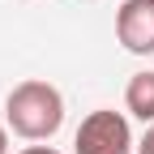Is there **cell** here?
Instances as JSON below:
<instances>
[{"instance_id": "7", "label": "cell", "mask_w": 154, "mask_h": 154, "mask_svg": "<svg viewBox=\"0 0 154 154\" xmlns=\"http://www.w3.org/2000/svg\"><path fill=\"white\" fill-rule=\"evenodd\" d=\"M0 154H9V133L0 128Z\"/></svg>"}, {"instance_id": "4", "label": "cell", "mask_w": 154, "mask_h": 154, "mask_svg": "<svg viewBox=\"0 0 154 154\" xmlns=\"http://www.w3.org/2000/svg\"><path fill=\"white\" fill-rule=\"evenodd\" d=\"M124 107H128L133 116H137V120L154 124V69H150V73H133V77H128Z\"/></svg>"}, {"instance_id": "3", "label": "cell", "mask_w": 154, "mask_h": 154, "mask_svg": "<svg viewBox=\"0 0 154 154\" xmlns=\"http://www.w3.org/2000/svg\"><path fill=\"white\" fill-rule=\"evenodd\" d=\"M116 38L133 56H154V0H124L116 9Z\"/></svg>"}, {"instance_id": "5", "label": "cell", "mask_w": 154, "mask_h": 154, "mask_svg": "<svg viewBox=\"0 0 154 154\" xmlns=\"http://www.w3.org/2000/svg\"><path fill=\"white\" fill-rule=\"evenodd\" d=\"M137 154H154V124L146 128V137L137 141Z\"/></svg>"}, {"instance_id": "2", "label": "cell", "mask_w": 154, "mask_h": 154, "mask_svg": "<svg viewBox=\"0 0 154 154\" xmlns=\"http://www.w3.org/2000/svg\"><path fill=\"white\" fill-rule=\"evenodd\" d=\"M73 154H137L133 150V133H128V120L120 111H90L82 128L73 137Z\"/></svg>"}, {"instance_id": "6", "label": "cell", "mask_w": 154, "mask_h": 154, "mask_svg": "<svg viewBox=\"0 0 154 154\" xmlns=\"http://www.w3.org/2000/svg\"><path fill=\"white\" fill-rule=\"evenodd\" d=\"M22 154H60V150H51V146H26Z\"/></svg>"}, {"instance_id": "1", "label": "cell", "mask_w": 154, "mask_h": 154, "mask_svg": "<svg viewBox=\"0 0 154 154\" xmlns=\"http://www.w3.org/2000/svg\"><path fill=\"white\" fill-rule=\"evenodd\" d=\"M5 120H9V128L17 133V137H26V141H47L51 133L64 124V99H60V90H56L51 82L30 77V82H22V86L9 90V99H5Z\"/></svg>"}]
</instances>
